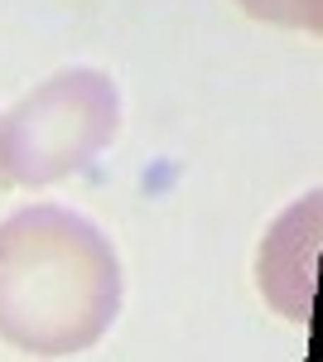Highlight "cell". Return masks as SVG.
<instances>
[{"label": "cell", "mask_w": 323, "mask_h": 362, "mask_svg": "<svg viewBox=\"0 0 323 362\" xmlns=\"http://www.w3.org/2000/svg\"><path fill=\"white\" fill-rule=\"evenodd\" d=\"M121 309V261L82 213L34 203L0 223V338L34 358L87 353Z\"/></svg>", "instance_id": "obj_1"}, {"label": "cell", "mask_w": 323, "mask_h": 362, "mask_svg": "<svg viewBox=\"0 0 323 362\" xmlns=\"http://www.w3.org/2000/svg\"><path fill=\"white\" fill-rule=\"evenodd\" d=\"M116 121L121 102L102 73L73 68L49 78L0 121V184L39 189L92 165L116 136Z\"/></svg>", "instance_id": "obj_2"}, {"label": "cell", "mask_w": 323, "mask_h": 362, "mask_svg": "<svg viewBox=\"0 0 323 362\" xmlns=\"http://www.w3.org/2000/svg\"><path fill=\"white\" fill-rule=\"evenodd\" d=\"M256 20H275V25H295V29H319L323 5L319 0H242Z\"/></svg>", "instance_id": "obj_3"}]
</instances>
